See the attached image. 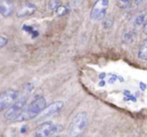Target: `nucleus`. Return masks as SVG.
<instances>
[{
	"label": "nucleus",
	"instance_id": "obj_1",
	"mask_svg": "<svg viewBox=\"0 0 147 137\" xmlns=\"http://www.w3.org/2000/svg\"><path fill=\"white\" fill-rule=\"evenodd\" d=\"M33 89H34V85L32 83H27L26 84H24L22 90L19 91V96H18V98L16 101V102L10 109H8L7 111L5 113L4 116L5 119L13 121L15 118H17L22 113V111L24 109L25 104H26Z\"/></svg>",
	"mask_w": 147,
	"mask_h": 137
},
{
	"label": "nucleus",
	"instance_id": "obj_2",
	"mask_svg": "<svg viewBox=\"0 0 147 137\" xmlns=\"http://www.w3.org/2000/svg\"><path fill=\"white\" fill-rule=\"evenodd\" d=\"M47 107L46 99L43 96H37L24 109L22 113L13 120L15 122H22L25 121H29L34 119L43 111V109Z\"/></svg>",
	"mask_w": 147,
	"mask_h": 137
},
{
	"label": "nucleus",
	"instance_id": "obj_3",
	"mask_svg": "<svg viewBox=\"0 0 147 137\" xmlns=\"http://www.w3.org/2000/svg\"><path fill=\"white\" fill-rule=\"evenodd\" d=\"M88 115L85 111L77 113L72 119L68 130L67 137H80L86 130L88 125Z\"/></svg>",
	"mask_w": 147,
	"mask_h": 137
},
{
	"label": "nucleus",
	"instance_id": "obj_4",
	"mask_svg": "<svg viewBox=\"0 0 147 137\" xmlns=\"http://www.w3.org/2000/svg\"><path fill=\"white\" fill-rule=\"evenodd\" d=\"M19 91L15 90H6L0 94V113L10 109L18 100Z\"/></svg>",
	"mask_w": 147,
	"mask_h": 137
},
{
	"label": "nucleus",
	"instance_id": "obj_5",
	"mask_svg": "<svg viewBox=\"0 0 147 137\" xmlns=\"http://www.w3.org/2000/svg\"><path fill=\"white\" fill-rule=\"evenodd\" d=\"M108 6H109V0H97L91 10L90 18L93 21L102 20L107 14Z\"/></svg>",
	"mask_w": 147,
	"mask_h": 137
},
{
	"label": "nucleus",
	"instance_id": "obj_6",
	"mask_svg": "<svg viewBox=\"0 0 147 137\" xmlns=\"http://www.w3.org/2000/svg\"><path fill=\"white\" fill-rule=\"evenodd\" d=\"M56 131L57 125H55L52 121H46L36 128L32 137H52Z\"/></svg>",
	"mask_w": 147,
	"mask_h": 137
},
{
	"label": "nucleus",
	"instance_id": "obj_7",
	"mask_svg": "<svg viewBox=\"0 0 147 137\" xmlns=\"http://www.w3.org/2000/svg\"><path fill=\"white\" fill-rule=\"evenodd\" d=\"M63 106H64V103L62 102H61V101H57V102H54L50 103L39 115L38 119L39 120H42V119L48 118V117L56 114L57 112H59L63 108Z\"/></svg>",
	"mask_w": 147,
	"mask_h": 137
},
{
	"label": "nucleus",
	"instance_id": "obj_8",
	"mask_svg": "<svg viewBox=\"0 0 147 137\" xmlns=\"http://www.w3.org/2000/svg\"><path fill=\"white\" fill-rule=\"evenodd\" d=\"M36 11V7L30 3V2H24L22 3L17 9V16L18 18H24L34 14Z\"/></svg>",
	"mask_w": 147,
	"mask_h": 137
},
{
	"label": "nucleus",
	"instance_id": "obj_9",
	"mask_svg": "<svg viewBox=\"0 0 147 137\" xmlns=\"http://www.w3.org/2000/svg\"><path fill=\"white\" fill-rule=\"evenodd\" d=\"M14 11L13 4L10 0H0V14L5 18L10 17Z\"/></svg>",
	"mask_w": 147,
	"mask_h": 137
},
{
	"label": "nucleus",
	"instance_id": "obj_10",
	"mask_svg": "<svg viewBox=\"0 0 147 137\" xmlns=\"http://www.w3.org/2000/svg\"><path fill=\"white\" fill-rule=\"evenodd\" d=\"M138 56L141 60H144V61L147 60V39H145L144 43H142V45L140 46L138 53Z\"/></svg>",
	"mask_w": 147,
	"mask_h": 137
},
{
	"label": "nucleus",
	"instance_id": "obj_11",
	"mask_svg": "<svg viewBox=\"0 0 147 137\" xmlns=\"http://www.w3.org/2000/svg\"><path fill=\"white\" fill-rule=\"evenodd\" d=\"M147 22V13H140L135 19L134 24L137 27H139L141 25H144Z\"/></svg>",
	"mask_w": 147,
	"mask_h": 137
},
{
	"label": "nucleus",
	"instance_id": "obj_12",
	"mask_svg": "<svg viewBox=\"0 0 147 137\" xmlns=\"http://www.w3.org/2000/svg\"><path fill=\"white\" fill-rule=\"evenodd\" d=\"M23 30L25 31L26 32L30 33L32 36V37H36L39 35V33H38L37 31H36L32 26H30V25H27V24H24L23 26Z\"/></svg>",
	"mask_w": 147,
	"mask_h": 137
},
{
	"label": "nucleus",
	"instance_id": "obj_13",
	"mask_svg": "<svg viewBox=\"0 0 147 137\" xmlns=\"http://www.w3.org/2000/svg\"><path fill=\"white\" fill-rule=\"evenodd\" d=\"M60 3H61L60 0H49V5H48L49 9L51 10V11L56 10L60 6Z\"/></svg>",
	"mask_w": 147,
	"mask_h": 137
},
{
	"label": "nucleus",
	"instance_id": "obj_14",
	"mask_svg": "<svg viewBox=\"0 0 147 137\" xmlns=\"http://www.w3.org/2000/svg\"><path fill=\"white\" fill-rule=\"evenodd\" d=\"M67 9L65 7V6H62V5H60L56 10H55V12H56V14H57V16H59V17H62V16H64V15H66L67 13Z\"/></svg>",
	"mask_w": 147,
	"mask_h": 137
},
{
	"label": "nucleus",
	"instance_id": "obj_15",
	"mask_svg": "<svg viewBox=\"0 0 147 137\" xmlns=\"http://www.w3.org/2000/svg\"><path fill=\"white\" fill-rule=\"evenodd\" d=\"M131 1V0H117L118 6L119 8H121V9H125L129 5Z\"/></svg>",
	"mask_w": 147,
	"mask_h": 137
},
{
	"label": "nucleus",
	"instance_id": "obj_16",
	"mask_svg": "<svg viewBox=\"0 0 147 137\" xmlns=\"http://www.w3.org/2000/svg\"><path fill=\"white\" fill-rule=\"evenodd\" d=\"M7 43H8V38L5 36L0 35V50L4 48L7 44Z\"/></svg>",
	"mask_w": 147,
	"mask_h": 137
},
{
	"label": "nucleus",
	"instance_id": "obj_17",
	"mask_svg": "<svg viewBox=\"0 0 147 137\" xmlns=\"http://www.w3.org/2000/svg\"><path fill=\"white\" fill-rule=\"evenodd\" d=\"M117 79H119V77H118V76H116V75L111 76V77H110V79H109V83H111V84L114 83V82H115Z\"/></svg>",
	"mask_w": 147,
	"mask_h": 137
},
{
	"label": "nucleus",
	"instance_id": "obj_18",
	"mask_svg": "<svg viewBox=\"0 0 147 137\" xmlns=\"http://www.w3.org/2000/svg\"><path fill=\"white\" fill-rule=\"evenodd\" d=\"M139 88H140V90H141L142 91H144V90H146L147 86H146V84H144V83H139Z\"/></svg>",
	"mask_w": 147,
	"mask_h": 137
},
{
	"label": "nucleus",
	"instance_id": "obj_19",
	"mask_svg": "<svg viewBox=\"0 0 147 137\" xmlns=\"http://www.w3.org/2000/svg\"><path fill=\"white\" fill-rule=\"evenodd\" d=\"M143 31H144V33L147 35V22L145 23V24L144 25V28H143Z\"/></svg>",
	"mask_w": 147,
	"mask_h": 137
},
{
	"label": "nucleus",
	"instance_id": "obj_20",
	"mask_svg": "<svg viewBox=\"0 0 147 137\" xmlns=\"http://www.w3.org/2000/svg\"><path fill=\"white\" fill-rule=\"evenodd\" d=\"M144 1V0H134V2H135L136 5H140V4H142Z\"/></svg>",
	"mask_w": 147,
	"mask_h": 137
},
{
	"label": "nucleus",
	"instance_id": "obj_21",
	"mask_svg": "<svg viewBox=\"0 0 147 137\" xmlns=\"http://www.w3.org/2000/svg\"><path fill=\"white\" fill-rule=\"evenodd\" d=\"M105 84H106L105 81H103V80H102V81H100V84H99V85H100V87H103V86H105Z\"/></svg>",
	"mask_w": 147,
	"mask_h": 137
},
{
	"label": "nucleus",
	"instance_id": "obj_22",
	"mask_svg": "<svg viewBox=\"0 0 147 137\" xmlns=\"http://www.w3.org/2000/svg\"><path fill=\"white\" fill-rule=\"evenodd\" d=\"M105 77H106V74H105V73H102V74L100 75V79H104Z\"/></svg>",
	"mask_w": 147,
	"mask_h": 137
},
{
	"label": "nucleus",
	"instance_id": "obj_23",
	"mask_svg": "<svg viewBox=\"0 0 147 137\" xmlns=\"http://www.w3.org/2000/svg\"><path fill=\"white\" fill-rule=\"evenodd\" d=\"M52 137H58V136H52Z\"/></svg>",
	"mask_w": 147,
	"mask_h": 137
}]
</instances>
